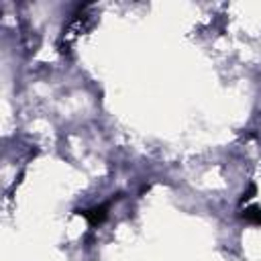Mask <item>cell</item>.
<instances>
[{"instance_id": "obj_1", "label": "cell", "mask_w": 261, "mask_h": 261, "mask_svg": "<svg viewBox=\"0 0 261 261\" xmlns=\"http://www.w3.org/2000/svg\"><path fill=\"white\" fill-rule=\"evenodd\" d=\"M110 204H112V202H104V204H100V206H94V208L82 210L80 214L88 220V224H90V226H98V224H102V222L106 220L108 210H110Z\"/></svg>"}, {"instance_id": "obj_2", "label": "cell", "mask_w": 261, "mask_h": 261, "mask_svg": "<svg viewBox=\"0 0 261 261\" xmlns=\"http://www.w3.org/2000/svg\"><path fill=\"white\" fill-rule=\"evenodd\" d=\"M243 218L253 222V224H261V208H245L243 210Z\"/></svg>"}]
</instances>
